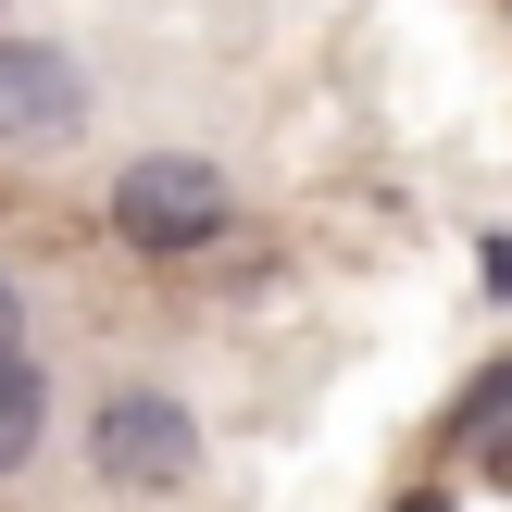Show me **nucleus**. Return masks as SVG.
<instances>
[{
  "instance_id": "nucleus-1",
  "label": "nucleus",
  "mask_w": 512,
  "mask_h": 512,
  "mask_svg": "<svg viewBox=\"0 0 512 512\" xmlns=\"http://www.w3.org/2000/svg\"><path fill=\"white\" fill-rule=\"evenodd\" d=\"M225 225H238V188H225V163H200V150H150V163L113 175V238L138 250V263H188Z\"/></svg>"
},
{
  "instance_id": "nucleus-4",
  "label": "nucleus",
  "mask_w": 512,
  "mask_h": 512,
  "mask_svg": "<svg viewBox=\"0 0 512 512\" xmlns=\"http://www.w3.org/2000/svg\"><path fill=\"white\" fill-rule=\"evenodd\" d=\"M38 438H50V375L25 363V338H13V350H0V475L38 463Z\"/></svg>"
},
{
  "instance_id": "nucleus-3",
  "label": "nucleus",
  "mask_w": 512,
  "mask_h": 512,
  "mask_svg": "<svg viewBox=\"0 0 512 512\" xmlns=\"http://www.w3.org/2000/svg\"><path fill=\"white\" fill-rule=\"evenodd\" d=\"M88 125V88H75L63 50L38 38H0V150H63Z\"/></svg>"
},
{
  "instance_id": "nucleus-7",
  "label": "nucleus",
  "mask_w": 512,
  "mask_h": 512,
  "mask_svg": "<svg viewBox=\"0 0 512 512\" xmlns=\"http://www.w3.org/2000/svg\"><path fill=\"white\" fill-rule=\"evenodd\" d=\"M13 338H25V288L0 275V350H13Z\"/></svg>"
},
{
  "instance_id": "nucleus-5",
  "label": "nucleus",
  "mask_w": 512,
  "mask_h": 512,
  "mask_svg": "<svg viewBox=\"0 0 512 512\" xmlns=\"http://www.w3.org/2000/svg\"><path fill=\"white\" fill-rule=\"evenodd\" d=\"M500 413H512V363H500V375H475V400H463V438H475V425H500Z\"/></svg>"
},
{
  "instance_id": "nucleus-2",
  "label": "nucleus",
  "mask_w": 512,
  "mask_h": 512,
  "mask_svg": "<svg viewBox=\"0 0 512 512\" xmlns=\"http://www.w3.org/2000/svg\"><path fill=\"white\" fill-rule=\"evenodd\" d=\"M88 463H100V488H125V500H175L200 475V425H188L175 388H113L100 425H88Z\"/></svg>"
},
{
  "instance_id": "nucleus-8",
  "label": "nucleus",
  "mask_w": 512,
  "mask_h": 512,
  "mask_svg": "<svg viewBox=\"0 0 512 512\" xmlns=\"http://www.w3.org/2000/svg\"><path fill=\"white\" fill-rule=\"evenodd\" d=\"M400 512H450V500H438V488H413V500H400Z\"/></svg>"
},
{
  "instance_id": "nucleus-6",
  "label": "nucleus",
  "mask_w": 512,
  "mask_h": 512,
  "mask_svg": "<svg viewBox=\"0 0 512 512\" xmlns=\"http://www.w3.org/2000/svg\"><path fill=\"white\" fill-rule=\"evenodd\" d=\"M475 450H488V475L512 488V413H500V425H475Z\"/></svg>"
}]
</instances>
